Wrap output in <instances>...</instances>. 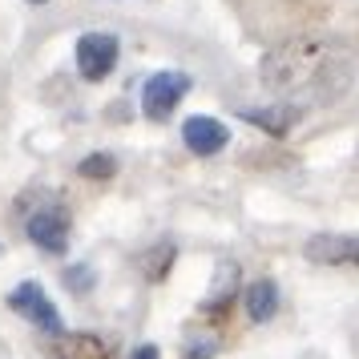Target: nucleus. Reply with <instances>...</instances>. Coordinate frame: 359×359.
<instances>
[{"instance_id":"obj_1","label":"nucleus","mask_w":359,"mask_h":359,"mask_svg":"<svg viewBox=\"0 0 359 359\" xmlns=\"http://www.w3.org/2000/svg\"><path fill=\"white\" fill-rule=\"evenodd\" d=\"M259 81L275 101L315 109L339 101L355 81V53L335 36H291L259 61Z\"/></svg>"},{"instance_id":"obj_2","label":"nucleus","mask_w":359,"mask_h":359,"mask_svg":"<svg viewBox=\"0 0 359 359\" xmlns=\"http://www.w3.org/2000/svg\"><path fill=\"white\" fill-rule=\"evenodd\" d=\"M69 226H73V218L61 202H49V206H36L29 218H25V230H29V238H33L41 250H49V255H61L69 246Z\"/></svg>"},{"instance_id":"obj_3","label":"nucleus","mask_w":359,"mask_h":359,"mask_svg":"<svg viewBox=\"0 0 359 359\" xmlns=\"http://www.w3.org/2000/svg\"><path fill=\"white\" fill-rule=\"evenodd\" d=\"M117 45L114 33H85L77 36V73H81L85 81H105L117 65Z\"/></svg>"},{"instance_id":"obj_4","label":"nucleus","mask_w":359,"mask_h":359,"mask_svg":"<svg viewBox=\"0 0 359 359\" xmlns=\"http://www.w3.org/2000/svg\"><path fill=\"white\" fill-rule=\"evenodd\" d=\"M186 93H190V77L186 73H154L142 85V109H146V117L162 121V117H170L178 109Z\"/></svg>"},{"instance_id":"obj_5","label":"nucleus","mask_w":359,"mask_h":359,"mask_svg":"<svg viewBox=\"0 0 359 359\" xmlns=\"http://www.w3.org/2000/svg\"><path fill=\"white\" fill-rule=\"evenodd\" d=\"M8 307L17 311V315H25L33 327L49 331V335H61V331H65L61 315H57V307H53V299L45 294L41 283H20L17 291L8 294Z\"/></svg>"},{"instance_id":"obj_6","label":"nucleus","mask_w":359,"mask_h":359,"mask_svg":"<svg viewBox=\"0 0 359 359\" xmlns=\"http://www.w3.org/2000/svg\"><path fill=\"white\" fill-rule=\"evenodd\" d=\"M303 255L319 266H355L359 271V234H315Z\"/></svg>"},{"instance_id":"obj_7","label":"nucleus","mask_w":359,"mask_h":359,"mask_svg":"<svg viewBox=\"0 0 359 359\" xmlns=\"http://www.w3.org/2000/svg\"><path fill=\"white\" fill-rule=\"evenodd\" d=\"M182 142H186V149L190 154H198V158H214V154H222L230 142V130L218 121V117H186L182 121Z\"/></svg>"},{"instance_id":"obj_8","label":"nucleus","mask_w":359,"mask_h":359,"mask_svg":"<svg viewBox=\"0 0 359 359\" xmlns=\"http://www.w3.org/2000/svg\"><path fill=\"white\" fill-rule=\"evenodd\" d=\"M53 359H117V351L97 331H61L53 335Z\"/></svg>"},{"instance_id":"obj_9","label":"nucleus","mask_w":359,"mask_h":359,"mask_svg":"<svg viewBox=\"0 0 359 359\" xmlns=\"http://www.w3.org/2000/svg\"><path fill=\"white\" fill-rule=\"evenodd\" d=\"M243 311H246L250 323H266V319L278 311V287L271 283V278H255V283L243 291Z\"/></svg>"},{"instance_id":"obj_10","label":"nucleus","mask_w":359,"mask_h":359,"mask_svg":"<svg viewBox=\"0 0 359 359\" xmlns=\"http://www.w3.org/2000/svg\"><path fill=\"white\" fill-rule=\"evenodd\" d=\"M303 114V109H294V105H287V101H275V105H266V109H243V117L246 121H255L259 130H266V133H287L294 126V117Z\"/></svg>"},{"instance_id":"obj_11","label":"nucleus","mask_w":359,"mask_h":359,"mask_svg":"<svg viewBox=\"0 0 359 359\" xmlns=\"http://www.w3.org/2000/svg\"><path fill=\"white\" fill-rule=\"evenodd\" d=\"M174 262V246L170 243H162L158 250H149L146 255V266H149V278H162L165 275V266Z\"/></svg>"},{"instance_id":"obj_12","label":"nucleus","mask_w":359,"mask_h":359,"mask_svg":"<svg viewBox=\"0 0 359 359\" xmlns=\"http://www.w3.org/2000/svg\"><path fill=\"white\" fill-rule=\"evenodd\" d=\"M81 174L85 178H109V174H114V158H109V154H93V158L81 162Z\"/></svg>"},{"instance_id":"obj_13","label":"nucleus","mask_w":359,"mask_h":359,"mask_svg":"<svg viewBox=\"0 0 359 359\" xmlns=\"http://www.w3.org/2000/svg\"><path fill=\"white\" fill-rule=\"evenodd\" d=\"M130 359H158V347H154V343H146V347H137Z\"/></svg>"},{"instance_id":"obj_14","label":"nucleus","mask_w":359,"mask_h":359,"mask_svg":"<svg viewBox=\"0 0 359 359\" xmlns=\"http://www.w3.org/2000/svg\"><path fill=\"white\" fill-rule=\"evenodd\" d=\"M29 4H45V0H29Z\"/></svg>"}]
</instances>
